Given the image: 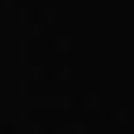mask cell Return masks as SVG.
<instances>
[{
  "mask_svg": "<svg viewBox=\"0 0 134 134\" xmlns=\"http://www.w3.org/2000/svg\"><path fill=\"white\" fill-rule=\"evenodd\" d=\"M0 134H14V127L7 122H0Z\"/></svg>",
  "mask_w": 134,
  "mask_h": 134,
  "instance_id": "obj_3",
  "label": "cell"
},
{
  "mask_svg": "<svg viewBox=\"0 0 134 134\" xmlns=\"http://www.w3.org/2000/svg\"><path fill=\"white\" fill-rule=\"evenodd\" d=\"M40 16H41V14H40L38 11H21V18L27 20V21H38Z\"/></svg>",
  "mask_w": 134,
  "mask_h": 134,
  "instance_id": "obj_1",
  "label": "cell"
},
{
  "mask_svg": "<svg viewBox=\"0 0 134 134\" xmlns=\"http://www.w3.org/2000/svg\"><path fill=\"white\" fill-rule=\"evenodd\" d=\"M38 134H55V127L54 125H38Z\"/></svg>",
  "mask_w": 134,
  "mask_h": 134,
  "instance_id": "obj_2",
  "label": "cell"
}]
</instances>
